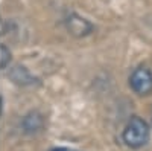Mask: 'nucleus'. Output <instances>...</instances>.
<instances>
[{
	"label": "nucleus",
	"instance_id": "obj_4",
	"mask_svg": "<svg viewBox=\"0 0 152 151\" xmlns=\"http://www.w3.org/2000/svg\"><path fill=\"white\" fill-rule=\"evenodd\" d=\"M24 130L32 133V131H38L41 128V125H43V119L41 116L38 115V113H31V115H28L26 118H24Z\"/></svg>",
	"mask_w": 152,
	"mask_h": 151
},
{
	"label": "nucleus",
	"instance_id": "obj_1",
	"mask_svg": "<svg viewBox=\"0 0 152 151\" xmlns=\"http://www.w3.org/2000/svg\"><path fill=\"white\" fill-rule=\"evenodd\" d=\"M149 125L142 118L134 116L123 130V142L131 148H140L149 141Z\"/></svg>",
	"mask_w": 152,
	"mask_h": 151
},
{
	"label": "nucleus",
	"instance_id": "obj_2",
	"mask_svg": "<svg viewBox=\"0 0 152 151\" xmlns=\"http://www.w3.org/2000/svg\"><path fill=\"white\" fill-rule=\"evenodd\" d=\"M131 89L138 95H148L152 90V72L146 67L135 69L129 77Z\"/></svg>",
	"mask_w": 152,
	"mask_h": 151
},
{
	"label": "nucleus",
	"instance_id": "obj_3",
	"mask_svg": "<svg viewBox=\"0 0 152 151\" xmlns=\"http://www.w3.org/2000/svg\"><path fill=\"white\" fill-rule=\"evenodd\" d=\"M67 29L70 31V34L76 35V37H85L93 31V24L90 21H87L85 18L76 15V14H70L66 20Z\"/></svg>",
	"mask_w": 152,
	"mask_h": 151
},
{
	"label": "nucleus",
	"instance_id": "obj_5",
	"mask_svg": "<svg viewBox=\"0 0 152 151\" xmlns=\"http://www.w3.org/2000/svg\"><path fill=\"white\" fill-rule=\"evenodd\" d=\"M11 60V52L5 44H0V69H5Z\"/></svg>",
	"mask_w": 152,
	"mask_h": 151
},
{
	"label": "nucleus",
	"instance_id": "obj_6",
	"mask_svg": "<svg viewBox=\"0 0 152 151\" xmlns=\"http://www.w3.org/2000/svg\"><path fill=\"white\" fill-rule=\"evenodd\" d=\"M53 151H73V150H69V148H56Z\"/></svg>",
	"mask_w": 152,
	"mask_h": 151
}]
</instances>
